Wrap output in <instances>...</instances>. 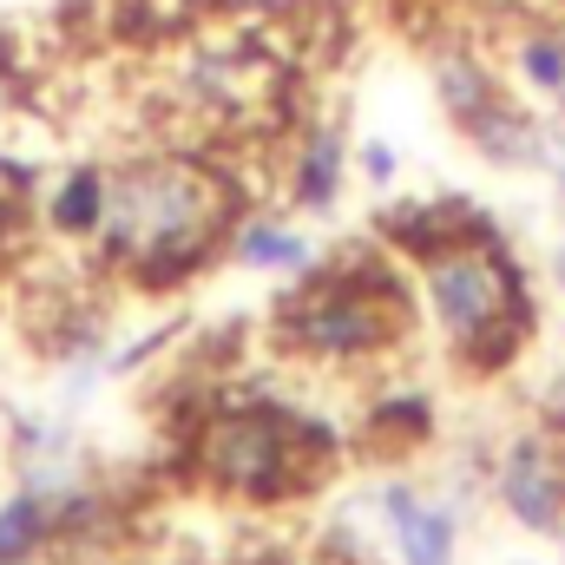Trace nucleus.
I'll use <instances>...</instances> for the list:
<instances>
[{"instance_id":"nucleus-1","label":"nucleus","mask_w":565,"mask_h":565,"mask_svg":"<svg viewBox=\"0 0 565 565\" xmlns=\"http://www.w3.org/2000/svg\"><path fill=\"white\" fill-rule=\"evenodd\" d=\"M231 191L211 164L151 151L113 178V211L99 231V257L139 289H178L231 244Z\"/></svg>"},{"instance_id":"nucleus-3","label":"nucleus","mask_w":565,"mask_h":565,"mask_svg":"<svg viewBox=\"0 0 565 565\" xmlns=\"http://www.w3.org/2000/svg\"><path fill=\"white\" fill-rule=\"evenodd\" d=\"M422 264V296L440 322V335L473 362L493 369L520 349L513 322L526 316V277L507 257V244L493 231H440L427 250H415Z\"/></svg>"},{"instance_id":"nucleus-7","label":"nucleus","mask_w":565,"mask_h":565,"mask_svg":"<svg viewBox=\"0 0 565 565\" xmlns=\"http://www.w3.org/2000/svg\"><path fill=\"white\" fill-rule=\"evenodd\" d=\"M375 513H382L402 565H454L460 559V513L447 500H427L422 487L395 480V487L375 493Z\"/></svg>"},{"instance_id":"nucleus-16","label":"nucleus","mask_w":565,"mask_h":565,"mask_svg":"<svg viewBox=\"0 0 565 565\" xmlns=\"http://www.w3.org/2000/svg\"><path fill=\"white\" fill-rule=\"evenodd\" d=\"M487 7H507V0H487Z\"/></svg>"},{"instance_id":"nucleus-17","label":"nucleus","mask_w":565,"mask_h":565,"mask_svg":"<svg viewBox=\"0 0 565 565\" xmlns=\"http://www.w3.org/2000/svg\"><path fill=\"white\" fill-rule=\"evenodd\" d=\"M559 277H565V257H559Z\"/></svg>"},{"instance_id":"nucleus-10","label":"nucleus","mask_w":565,"mask_h":565,"mask_svg":"<svg viewBox=\"0 0 565 565\" xmlns=\"http://www.w3.org/2000/svg\"><path fill=\"white\" fill-rule=\"evenodd\" d=\"M224 250H231V264L264 270V277H302L316 264V237L282 224V217H237Z\"/></svg>"},{"instance_id":"nucleus-12","label":"nucleus","mask_w":565,"mask_h":565,"mask_svg":"<svg viewBox=\"0 0 565 565\" xmlns=\"http://www.w3.org/2000/svg\"><path fill=\"white\" fill-rule=\"evenodd\" d=\"M513 79L526 86V93H540V99H565V33L559 26H526L520 40H513Z\"/></svg>"},{"instance_id":"nucleus-5","label":"nucleus","mask_w":565,"mask_h":565,"mask_svg":"<svg viewBox=\"0 0 565 565\" xmlns=\"http://www.w3.org/2000/svg\"><path fill=\"white\" fill-rule=\"evenodd\" d=\"M434 79H440L447 119L467 132V145H480L493 164H533V158L546 151V145H540V126L507 106V79H500L493 66H480L473 53H447Z\"/></svg>"},{"instance_id":"nucleus-6","label":"nucleus","mask_w":565,"mask_h":565,"mask_svg":"<svg viewBox=\"0 0 565 565\" xmlns=\"http://www.w3.org/2000/svg\"><path fill=\"white\" fill-rule=\"evenodd\" d=\"M500 507L513 526L526 533H559L565 526V460L546 434H513V447L500 454V480H493Z\"/></svg>"},{"instance_id":"nucleus-4","label":"nucleus","mask_w":565,"mask_h":565,"mask_svg":"<svg viewBox=\"0 0 565 565\" xmlns=\"http://www.w3.org/2000/svg\"><path fill=\"white\" fill-rule=\"evenodd\" d=\"M316 454L322 440L277 402H250V408H224L204 422L198 440V473L204 487L231 493V500H296L316 480Z\"/></svg>"},{"instance_id":"nucleus-2","label":"nucleus","mask_w":565,"mask_h":565,"mask_svg":"<svg viewBox=\"0 0 565 565\" xmlns=\"http://www.w3.org/2000/svg\"><path fill=\"white\" fill-rule=\"evenodd\" d=\"M277 302V342L316 369H369L395 355L415 335V296L395 264L382 257H342L329 270H302Z\"/></svg>"},{"instance_id":"nucleus-15","label":"nucleus","mask_w":565,"mask_h":565,"mask_svg":"<svg viewBox=\"0 0 565 565\" xmlns=\"http://www.w3.org/2000/svg\"><path fill=\"white\" fill-rule=\"evenodd\" d=\"M13 224H20V211H13V217H0V264H7V244H13Z\"/></svg>"},{"instance_id":"nucleus-8","label":"nucleus","mask_w":565,"mask_h":565,"mask_svg":"<svg viewBox=\"0 0 565 565\" xmlns=\"http://www.w3.org/2000/svg\"><path fill=\"white\" fill-rule=\"evenodd\" d=\"M342 178H349V139L335 119H316L296 145V164H289V204L302 217H322L342 198Z\"/></svg>"},{"instance_id":"nucleus-9","label":"nucleus","mask_w":565,"mask_h":565,"mask_svg":"<svg viewBox=\"0 0 565 565\" xmlns=\"http://www.w3.org/2000/svg\"><path fill=\"white\" fill-rule=\"evenodd\" d=\"M106 211H113V171H99V164H73L46 191V231L60 244H99Z\"/></svg>"},{"instance_id":"nucleus-14","label":"nucleus","mask_w":565,"mask_h":565,"mask_svg":"<svg viewBox=\"0 0 565 565\" xmlns=\"http://www.w3.org/2000/svg\"><path fill=\"white\" fill-rule=\"evenodd\" d=\"M20 191H26V164L0 158V217H13V211H20Z\"/></svg>"},{"instance_id":"nucleus-13","label":"nucleus","mask_w":565,"mask_h":565,"mask_svg":"<svg viewBox=\"0 0 565 565\" xmlns=\"http://www.w3.org/2000/svg\"><path fill=\"white\" fill-rule=\"evenodd\" d=\"M355 164H362V178H369V184H395V178H402L395 145H382V139H362V145H355Z\"/></svg>"},{"instance_id":"nucleus-11","label":"nucleus","mask_w":565,"mask_h":565,"mask_svg":"<svg viewBox=\"0 0 565 565\" xmlns=\"http://www.w3.org/2000/svg\"><path fill=\"white\" fill-rule=\"evenodd\" d=\"M46 540H53V500L33 493V487H20L0 507V565H33Z\"/></svg>"}]
</instances>
